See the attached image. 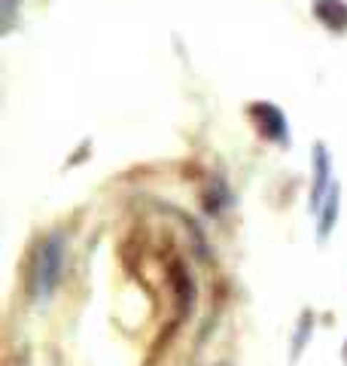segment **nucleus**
Masks as SVG:
<instances>
[{
    "mask_svg": "<svg viewBox=\"0 0 347 366\" xmlns=\"http://www.w3.org/2000/svg\"><path fill=\"white\" fill-rule=\"evenodd\" d=\"M61 259H64L61 238L52 235L46 242H40L37 257H34V269H31V293L37 300H46L55 290L58 274H61Z\"/></svg>",
    "mask_w": 347,
    "mask_h": 366,
    "instance_id": "obj_1",
    "label": "nucleus"
},
{
    "mask_svg": "<svg viewBox=\"0 0 347 366\" xmlns=\"http://www.w3.org/2000/svg\"><path fill=\"white\" fill-rule=\"evenodd\" d=\"M250 117L256 119L259 132L268 137V141H277V144L289 141V125H286L283 110L277 104H271V101H256V104H250Z\"/></svg>",
    "mask_w": 347,
    "mask_h": 366,
    "instance_id": "obj_2",
    "label": "nucleus"
},
{
    "mask_svg": "<svg viewBox=\"0 0 347 366\" xmlns=\"http://www.w3.org/2000/svg\"><path fill=\"white\" fill-rule=\"evenodd\" d=\"M314 16L335 34L347 31V4L344 0H314Z\"/></svg>",
    "mask_w": 347,
    "mask_h": 366,
    "instance_id": "obj_3",
    "label": "nucleus"
},
{
    "mask_svg": "<svg viewBox=\"0 0 347 366\" xmlns=\"http://www.w3.org/2000/svg\"><path fill=\"white\" fill-rule=\"evenodd\" d=\"M326 183H329V153L326 147H314V189H311V204L320 211L323 196H326Z\"/></svg>",
    "mask_w": 347,
    "mask_h": 366,
    "instance_id": "obj_4",
    "label": "nucleus"
},
{
    "mask_svg": "<svg viewBox=\"0 0 347 366\" xmlns=\"http://www.w3.org/2000/svg\"><path fill=\"white\" fill-rule=\"evenodd\" d=\"M171 278H174V293H177V302L180 308H192V300H195V287H192V278L183 266H174L171 269Z\"/></svg>",
    "mask_w": 347,
    "mask_h": 366,
    "instance_id": "obj_5",
    "label": "nucleus"
},
{
    "mask_svg": "<svg viewBox=\"0 0 347 366\" xmlns=\"http://www.w3.org/2000/svg\"><path fill=\"white\" fill-rule=\"evenodd\" d=\"M335 220H338V187H335L329 192L326 204H323V217H320V238L329 235V229L335 226Z\"/></svg>",
    "mask_w": 347,
    "mask_h": 366,
    "instance_id": "obj_6",
    "label": "nucleus"
},
{
    "mask_svg": "<svg viewBox=\"0 0 347 366\" xmlns=\"http://www.w3.org/2000/svg\"><path fill=\"white\" fill-rule=\"evenodd\" d=\"M311 324H314V320H311V315H302V327H298V339H296V354L302 351V345H305V339H308V333H311Z\"/></svg>",
    "mask_w": 347,
    "mask_h": 366,
    "instance_id": "obj_7",
    "label": "nucleus"
},
{
    "mask_svg": "<svg viewBox=\"0 0 347 366\" xmlns=\"http://www.w3.org/2000/svg\"><path fill=\"white\" fill-rule=\"evenodd\" d=\"M344 354H347V345H344Z\"/></svg>",
    "mask_w": 347,
    "mask_h": 366,
    "instance_id": "obj_8",
    "label": "nucleus"
}]
</instances>
